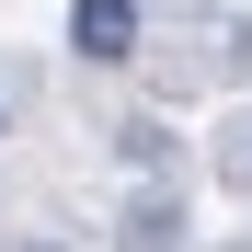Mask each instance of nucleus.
<instances>
[{"label":"nucleus","instance_id":"1","mask_svg":"<svg viewBox=\"0 0 252 252\" xmlns=\"http://www.w3.org/2000/svg\"><path fill=\"white\" fill-rule=\"evenodd\" d=\"M69 46L92 58V69H126V58L149 46V0H80V12H69Z\"/></svg>","mask_w":252,"mask_h":252},{"label":"nucleus","instance_id":"2","mask_svg":"<svg viewBox=\"0 0 252 252\" xmlns=\"http://www.w3.org/2000/svg\"><path fill=\"white\" fill-rule=\"evenodd\" d=\"M115 252H184V206L172 195H138V206H126V241Z\"/></svg>","mask_w":252,"mask_h":252},{"label":"nucleus","instance_id":"3","mask_svg":"<svg viewBox=\"0 0 252 252\" xmlns=\"http://www.w3.org/2000/svg\"><path fill=\"white\" fill-rule=\"evenodd\" d=\"M229 172H252V149H229Z\"/></svg>","mask_w":252,"mask_h":252},{"label":"nucleus","instance_id":"4","mask_svg":"<svg viewBox=\"0 0 252 252\" xmlns=\"http://www.w3.org/2000/svg\"><path fill=\"white\" fill-rule=\"evenodd\" d=\"M12 252H58V241H12Z\"/></svg>","mask_w":252,"mask_h":252},{"label":"nucleus","instance_id":"5","mask_svg":"<svg viewBox=\"0 0 252 252\" xmlns=\"http://www.w3.org/2000/svg\"><path fill=\"white\" fill-rule=\"evenodd\" d=\"M0 126H12V103H0Z\"/></svg>","mask_w":252,"mask_h":252}]
</instances>
